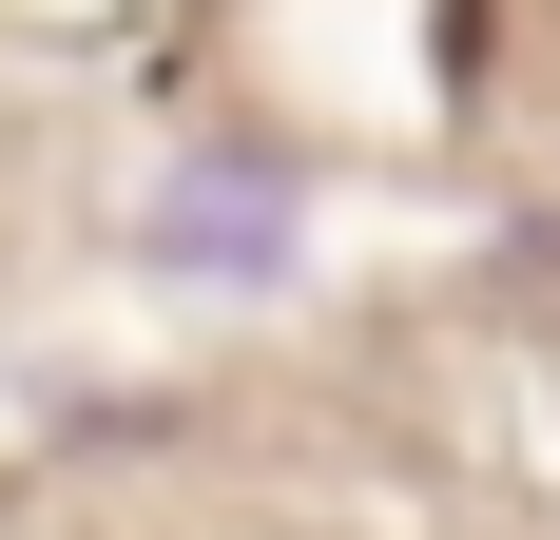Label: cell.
<instances>
[{
  "label": "cell",
  "instance_id": "obj_1",
  "mask_svg": "<svg viewBox=\"0 0 560 540\" xmlns=\"http://www.w3.org/2000/svg\"><path fill=\"white\" fill-rule=\"evenodd\" d=\"M174 251H271V193H174Z\"/></svg>",
  "mask_w": 560,
  "mask_h": 540
}]
</instances>
